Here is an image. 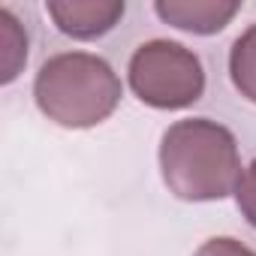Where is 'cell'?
Here are the masks:
<instances>
[{
	"instance_id": "2",
	"label": "cell",
	"mask_w": 256,
	"mask_h": 256,
	"mask_svg": "<svg viewBox=\"0 0 256 256\" xmlns=\"http://www.w3.org/2000/svg\"><path fill=\"white\" fill-rule=\"evenodd\" d=\"M124 84L112 64L90 52L52 54L36 78V108L64 130H90L114 114L120 106Z\"/></svg>"
},
{
	"instance_id": "4",
	"label": "cell",
	"mask_w": 256,
	"mask_h": 256,
	"mask_svg": "<svg viewBox=\"0 0 256 256\" xmlns=\"http://www.w3.org/2000/svg\"><path fill=\"white\" fill-rule=\"evenodd\" d=\"M46 12L64 36L100 40L124 18V0H46Z\"/></svg>"
},
{
	"instance_id": "5",
	"label": "cell",
	"mask_w": 256,
	"mask_h": 256,
	"mask_svg": "<svg viewBox=\"0 0 256 256\" xmlns=\"http://www.w3.org/2000/svg\"><path fill=\"white\" fill-rule=\"evenodd\" d=\"M154 12L178 30L214 36L241 12V4L238 0H157Z\"/></svg>"
},
{
	"instance_id": "3",
	"label": "cell",
	"mask_w": 256,
	"mask_h": 256,
	"mask_svg": "<svg viewBox=\"0 0 256 256\" xmlns=\"http://www.w3.org/2000/svg\"><path fill=\"white\" fill-rule=\"evenodd\" d=\"M133 94L160 112L190 108L205 96V66L193 48L175 40H148L126 64Z\"/></svg>"
},
{
	"instance_id": "1",
	"label": "cell",
	"mask_w": 256,
	"mask_h": 256,
	"mask_svg": "<svg viewBox=\"0 0 256 256\" xmlns=\"http://www.w3.org/2000/svg\"><path fill=\"white\" fill-rule=\"evenodd\" d=\"M157 160L166 190L181 202H220L235 196L244 172L235 133L211 118L169 124Z\"/></svg>"
},
{
	"instance_id": "9",
	"label": "cell",
	"mask_w": 256,
	"mask_h": 256,
	"mask_svg": "<svg viewBox=\"0 0 256 256\" xmlns=\"http://www.w3.org/2000/svg\"><path fill=\"white\" fill-rule=\"evenodd\" d=\"M193 256H256V250H250L244 241L229 238V235H217L199 244V250Z\"/></svg>"
},
{
	"instance_id": "6",
	"label": "cell",
	"mask_w": 256,
	"mask_h": 256,
	"mask_svg": "<svg viewBox=\"0 0 256 256\" xmlns=\"http://www.w3.org/2000/svg\"><path fill=\"white\" fill-rule=\"evenodd\" d=\"M229 78L235 90L256 106V24H250L229 48Z\"/></svg>"
},
{
	"instance_id": "8",
	"label": "cell",
	"mask_w": 256,
	"mask_h": 256,
	"mask_svg": "<svg viewBox=\"0 0 256 256\" xmlns=\"http://www.w3.org/2000/svg\"><path fill=\"white\" fill-rule=\"evenodd\" d=\"M235 205H238L241 217L256 229V160L241 172V181L235 187Z\"/></svg>"
},
{
	"instance_id": "7",
	"label": "cell",
	"mask_w": 256,
	"mask_h": 256,
	"mask_svg": "<svg viewBox=\"0 0 256 256\" xmlns=\"http://www.w3.org/2000/svg\"><path fill=\"white\" fill-rule=\"evenodd\" d=\"M0 30H4V84H10L22 64L28 60V34L22 30L18 18L10 10H0Z\"/></svg>"
}]
</instances>
